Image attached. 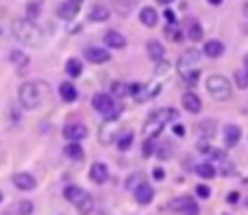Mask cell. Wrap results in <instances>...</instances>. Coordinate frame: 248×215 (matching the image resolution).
I'll use <instances>...</instances> for the list:
<instances>
[{
	"label": "cell",
	"mask_w": 248,
	"mask_h": 215,
	"mask_svg": "<svg viewBox=\"0 0 248 215\" xmlns=\"http://www.w3.org/2000/svg\"><path fill=\"white\" fill-rule=\"evenodd\" d=\"M242 12H244V15L248 17V4H244V6H242Z\"/></svg>",
	"instance_id": "f5cc1de1"
},
{
	"label": "cell",
	"mask_w": 248,
	"mask_h": 215,
	"mask_svg": "<svg viewBox=\"0 0 248 215\" xmlns=\"http://www.w3.org/2000/svg\"><path fill=\"white\" fill-rule=\"evenodd\" d=\"M83 56L91 64H105V62L110 60V52L107 48H101V46H89V48H85L83 50Z\"/></svg>",
	"instance_id": "9c48e42d"
},
{
	"label": "cell",
	"mask_w": 248,
	"mask_h": 215,
	"mask_svg": "<svg viewBox=\"0 0 248 215\" xmlns=\"http://www.w3.org/2000/svg\"><path fill=\"white\" fill-rule=\"evenodd\" d=\"M141 151H143V157H151L155 153V139H143Z\"/></svg>",
	"instance_id": "60d3db41"
},
{
	"label": "cell",
	"mask_w": 248,
	"mask_h": 215,
	"mask_svg": "<svg viewBox=\"0 0 248 215\" xmlns=\"http://www.w3.org/2000/svg\"><path fill=\"white\" fill-rule=\"evenodd\" d=\"M89 21H93V23H101V21H107L108 17H110V10L107 8V6H101V4H97V6H93L91 10H89Z\"/></svg>",
	"instance_id": "7402d4cb"
},
{
	"label": "cell",
	"mask_w": 248,
	"mask_h": 215,
	"mask_svg": "<svg viewBox=\"0 0 248 215\" xmlns=\"http://www.w3.org/2000/svg\"><path fill=\"white\" fill-rule=\"evenodd\" d=\"M132 141H134V132H124V134H120L118 138H116V145H118V149L120 151H126V149H130V145H132Z\"/></svg>",
	"instance_id": "d6a6232c"
},
{
	"label": "cell",
	"mask_w": 248,
	"mask_h": 215,
	"mask_svg": "<svg viewBox=\"0 0 248 215\" xmlns=\"http://www.w3.org/2000/svg\"><path fill=\"white\" fill-rule=\"evenodd\" d=\"M85 190H81L79 186H76V184H70V186H66L64 188V198L68 200V201H72V203H76L79 198H81V194H83Z\"/></svg>",
	"instance_id": "4dcf8cb0"
},
{
	"label": "cell",
	"mask_w": 248,
	"mask_h": 215,
	"mask_svg": "<svg viewBox=\"0 0 248 215\" xmlns=\"http://www.w3.org/2000/svg\"><path fill=\"white\" fill-rule=\"evenodd\" d=\"M81 72H83L81 60H78V58H68V62H66V74H68L70 77H79Z\"/></svg>",
	"instance_id": "4316f807"
},
{
	"label": "cell",
	"mask_w": 248,
	"mask_h": 215,
	"mask_svg": "<svg viewBox=\"0 0 248 215\" xmlns=\"http://www.w3.org/2000/svg\"><path fill=\"white\" fill-rule=\"evenodd\" d=\"M169 70H170V64L167 60H161L155 64V76H165Z\"/></svg>",
	"instance_id": "7bdbcfd3"
},
{
	"label": "cell",
	"mask_w": 248,
	"mask_h": 215,
	"mask_svg": "<svg viewBox=\"0 0 248 215\" xmlns=\"http://www.w3.org/2000/svg\"><path fill=\"white\" fill-rule=\"evenodd\" d=\"M64 138L70 139V141H81L83 138H87V128L81 124V122H70L64 126L62 130Z\"/></svg>",
	"instance_id": "ba28073f"
},
{
	"label": "cell",
	"mask_w": 248,
	"mask_h": 215,
	"mask_svg": "<svg viewBox=\"0 0 248 215\" xmlns=\"http://www.w3.org/2000/svg\"><path fill=\"white\" fill-rule=\"evenodd\" d=\"M234 83L240 87V89H246L248 87V70H236L234 72Z\"/></svg>",
	"instance_id": "74e56055"
},
{
	"label": "cell",
	"mask_w": 248,
	"mask_h": 215,
	"mask_svg": "<svg viewBox=\"0 0 248 215\" xmlns=\"http://www.w3.org/2000/svg\"><path fill=\"white\" fill-rule=\"evenodd\" d=\"M205 155H209L211 159H217V161H225L227 159V153L223 149H217V147H209V151Z\"/></svg>",
	"instance_id": "b9f144b4"
},
{
	"label": "cell",
	"mask_w": 248,
	"mask_h": 215,
	"mask_svg": "<svg viewBox=\"0 0 248 215\" xmlns=\"http://www.w3.org/2000/svg\"><path fill=\"white\" fill-rule=\"evenodd\" d=\"M16 211H17V215H31L33 213V203L29 200H19L16 203Z\"/></svg>",
	"instance_id": "8d00e7d4"
},
{
	"label": "cell",
	"mask_w": 248,
	"mask_h": 215,
	"mask_svg": "<svg viewBox=\"0 0 248 215\" xmlns=\"http://www.w3.org/2000/svg\"><path fill=\"white\" fill-rule=\"evenodd\" d=\"M172 145L169 143V141H163L159 147H155V155L161 159V161H167V159H170L172 157Z\"/></svg>",
	"instance_id": "836d02e7"
},
{
	"label": "cell",
	"mask_w": 248,
	"mask_h": 215,
	"mask_svg": "<svg viewBox=\"0 0 248 215\" xmlns=\"http://www.w3.org/2000/svg\"><path fill=\"white\" fill-rule=\"evenodd\" d=\"M0 201H2V192H0Z\"/></svg>",
	"instance_id": "9f6ffc18"
},
{
	"label": "cell",
	"mask_w": 248,
	"mask_h": 215,
	"mask_svg": "<svg viewBox=\"0 0 248 215\" xmlns=\"http://www.w3.org/2000/svg\"><path fill=\"white\" fill-rule=\"evenodd\" d=\"M196 194H198L202 200H207V198L211 196V190H209V186H205V184H198V186H196Z\"/></svg>",
	"instance_id": "f6af8a7d"
},
{
	"label": "cell",
	"mask_w": 248,
	"mask_h": 215,
	"mask_svg": "<svg viewBox=\"0 0 248 215\" xmlns=\"http://www.w3.org/2000/svg\"><path fill=\"white\" fill-rule=\"evenodd\" d=\"M12 180H14L16 188H17V190H21V192H29V190H33V188L37 186L35 176H33V174H29V172H16Z\"/></svg>",
	"instance_id": "7c38bea8"
},
{
	"label": "cell",
	"mask_w": 248,
	"mask_h": 215,
	"mask_svg": "<svg viewBox=\"0 0 248 215\" xmlns=\"http://www.w3.org/2000/svg\"><path fill=\"white\" fill-rule=\"evenodd\" d=\"M12 35H14L21 45L35 46V48L45 43V33H43V29H41L35 21L27 19V17H16V19L12 21Z\"/></svg>",
	"instance_id": "6da1fadb"
},
{
	"label": "cell",
	"mask_w": 248,
	"mask_h": 215,
	"mask_svg": "<svg viewBox=\"0 0 248 215\" xmlns=\"http://www.w3.org/2000/svg\"><path fill=\"white\" fill-rule=\"evenodd\" d=\"M19 103L23 108L33 110L41 105V91H39V83L35 81H25L19 85Z\"/></svg>",
	"instance_id": "3957f363"
},
{
	"label": "cell",
	"mask_w": 248,
	"mask_h": 215,
	"mask_svg": "<svg viewBox=\"0 0 248 215\" xmlns=\"http://www.w3.org/2000/svg\"><path fill=\"white\" fill-rule=\"evenodd\" d=\"M145 50H147V56H149L155 64H157V62H161V60H163V56H165V46H163L159 41H155V39H149V41H147Z\"/></svg>",
	"instance_id": "ac0fdd59"
},
{
	"label": "cell",
	"mask_w": 248,
	"mask_h": 215,
	"mask_svg": "<svg viewBox=\"0 0 248 215\" xmlns=\"http://www.w3.org/2000/svg\"><path fill=\"white\" fill-rule=\"evenodd\" d=\"M79 14V4H74V2H62L58 8H56V15L64 21H72L76 15Z\"/></svg>",
	"instance_id": "4fadbf2b"
},
{
	"label": "cell",
	"mask_w": 248,
	"mask_h": 215,
	"mask_svg": "<svg viewBox=\"0 0 248 215\" xmlns=\"http://www.w3.org/2000/svg\"><path fill=\"white\" fill-rule=\"evenodd\" d=\"M165 35H167L170 41H180V39H182V31H180V29H176V25H174V23H170V25H167V27H165Z\"/></svg>",
	"instance_id": "ab89813d"
},
{
	"label": "cell",
	"mask_w": 248,
	"mask_h": 215,
	"mask_svg": "<svg viewBox=\"0 0 248 215\" xmlns=\"http://www.w3.org/2000/svg\"><path fill=\"white\" fill-rule=\"evenodd\" d=\"M153 178H155V180H163V178H165V170H163L161 167H155V169H153Z\"/></svg>",
	"instance_id": "c3c4849f"
},
{
	"label": "cell",
	"mask_w": 248,
	"mask_h": 215,
	"mask_svg": "<svg viewBox=\"0 0 248 215\" xmlns=\"http://www.w3.org/2000/svg\"><path fill=\"white\" fill-rule=\"evenodd\" d=\"M180 213H182V215H198V213H200V209H198V203L192 200V201H190V203H188V205H186V207H184Z\"/></svg>",
	"instance_id": "bcb514c9"
},
{
	"label": "cell",
	"mask_w": 248,
	"mask_h": 215,
	"mask_svg": "<svg viewBox=\"0 0 248 215\" xmlns=\"http://www.w3.org/2000/svg\"><path fill=\"white\" fill-rule=\"evenodd\" d=\"M246 207H248V198H246Z\"/></svg>",
	"instance_id": "6f0895ef"
},
{
	"label": "cell",
	"mask_w": 248,
	"mask_h": 215,
	"mask_svg": "<svg viewBox=\"0 0 248 215\" xmlns=\"http://www.w3.org/2000/svg\"><path fill=\"white\" fill-rule=\"evenodd\" d=\"M190 201H192V198H190V196H180V198H174V200L170 201V205H169V207H170L172 211H178V213H180V211H182Z\"/></svg>",
	"instance_id": "d590c367"
},
{
	"label": "cell",
	"mask_w": 248,
	"mask_h": 215,
	"mask_svg": "<svg viewBox=\"0 0 248 215\" xmlns=\"http://www.w3.org/2000/svg\"><path fill=\"white\" fill-rule=\"evenodd\" d=\"M172 132H174L178 138H182V136H184V126H182V124H174V126H172Z\"/></svg>",
	"instance_id": "681fc988"
},
{
	"label": "cell",
	"mask_w": 248,
	"mask_h": 215,
	"mask_svg": "<svg viewBox=\"0 0 248 215\" xmlns=\"http://www.w3.org/2000/svg\"><path fill=\"white\" fill-rule=\"evenodd\" d=\"M198 77H200V70H190V72H186V74L182 76V79H184L186 83H190V85H194V83L198 81Z\"/></svg>",
	"instance_id": "ee69618b"
},
{
	"label": "cell",
	"mask_w": 248,
	"mask_h": 215,
	"mask_svg": "<svg viewBox=\"0 0 248 215\" xmlns=\"http://www.w3.org/2000/svg\"><path fill=\"white\" fill-rule=\"evenodd\" d=\"M149 116H153V118H157L159 122H163V124H167V122H170V120H174V118H178V112H176L174 108H159V110H155V112H151Z\"/></svg>",
	"instance_id": "d4e9b609"
},
{
	"label": "cell",
	"mask_w": 248,
	"mask_h": 215,
	"mask_svg": "<svg viewBox=\"0 0 248 215\" xmlns=\"http://www.w3.org/2000/svg\"><path fill=\"white\" fill-rule=\"evenodd\" d=\"M112 4H114V10H116L122 17L128 15V14L134 10V6H136L134 0H112Z\"/></svg>",
	"instance_id": "f1b7e54d"
},
{
	"label": "cell",
	"mask_w": 248,
	"mask_h": 215,
	"mask_svg": "<svg viewBox=\"0 0 248 215\" xmlns=\"http://www.w3.org/2000/svg\"><path fill=\"white\" fill-rule=\"evenodd\" d=\"M196 130H198V134L202 136V139H207V141H209V139L215 136V132H217V122L211 120V118H205V120L198 122Z\"/></svg>",
	"instance_id": "e0dca14e"
},
{
	"label": "cell",
	"mask_w": 248,
	"mask_h": 215,
	"mask_svg": "<svg viewBox=\"0 0 248 215\" xmlns=\"http://www.w3.org/2000/svg\"><path fill=\"white\" fill-rule=\"evenodd\" d=\"M141 182H145V180H143V174H141V172H134V174H130V176L126 178V184H124V186L132 190V188L140 186Z\"/></svg>",
	"instance_id": "f35d334b"
},
{
	"label": "cell",
	"mask_w": 248,
	"mask_h": 215,
	"mask_svg": "<svg viewBox=\"0 0 248 215\" xmlns=\"http://www.w3.org/2000/svg\"><path fill=\"white\" fill-rule=\"evenodd\" d=\"M238 198H240V194H238V192H231V194L227 196V201H229V203H236V201H238Z\"/></svg>",
	"instance_id": "f907efd6"
},
{
	"label": "cell",
	"mask_w": 248,
	"mask_h": 215,
	"mask_svg": "<svg viewBox=\"0 0 248 215\" xmlns=\"http://www.w3.org/2000/svg\"><path fill=\"white\" fill-rule=\"evenodd\" d=\"M138 15H140V21H141L145 27H155L157 21H159V15H157L155 8H151V6H143Z\"/></svg>",
	"instance_id": "ffe728a7"
},
{
	"label": "cell",
	"mask_w": 248,
	"mask_h": 215,
	"mask_svg": "<svg viewBox=\"0 0 248 215\" xmlns=\"http://www.w3.org/2000/svg\"><path fill=\"white\" fill-rule=\"evenodd\" d=\"M159 91H161V81H149V83H145V85H141L140 87V91L134 95V99L138 101V103H145V101H149V99H153V97H157L159 95Z\"/></svg>",
	"instance_id": "52a82bcc"
},
{
	"label": "cell",
	"mask_w": 248,
	"mask_h": 215,
	"mask_svg": "<svg viewBox=\"0 0 248 215\" xmlns=\"http://www.w3.org/2000/svg\"><path fill=\"white\" fill-rule=\"evenodd\" d=\"M97 138H99V143H101V145H108V143H112V141L118 138V122H116L114 116H108V118L99 126Z\"/></svg>",
	"instance_id": "5b68a950"
},
{
	"label": "cell",
	"mask_w": 248,
	"mask_h": 215,
	"mask_svg": "<svg viewBox=\"0 0 248 215\" xmlns=\"http://www.w3.org/2000/svg\"><path fill=\"white\" fill-rule=\"evenodd\" d=\"M91 105L97 112L101 114H107V116H114L116 114V103H114V97L108 95V93H95L93 99H91Z\"/></svg>",
	"instance_id": "277c9868"
},
{
	"label": "cell",
	"mask_w": 248,
	"mask_h": 215,
	"mask_svg": "<svg viewBox=\"0 0 248 215\" xmlns=\"http://www.w3.org/2000/svg\"><path fill=\"white\" fill-rule=\"evenodd\" d=\"M58 93H60L62 101H66V103H74L78 99V89L70 81H62L60 87H58Z\"/></svg>",
	"instance_id": "603a6c76"
},
{
	"label": "cell",
	"mask_w": 248,
	"mask_h": 215,
	"mask_svg": "<svg viewBox=\"0 0 248 215\" xmlns=\"http://www.w3.org/2000/svg\"><path fill=\"white\" fill-rule=\"evenodd\" d=\"M157 2H159V4H165V6H167V4H170L172 0H157Z\"/></svg>",
	"instance_id": "db71d44e"
},
{
	"label": "cell",
	"mask_w": 248,
	"mask_h": 215,
	"mask_svg": "<svg viewBox=\"0 0 248 215\" xmlns=\"http://www.w3.org/2000/svg\"><path fill=\"white\" fill-rule=\"evenodd\" d=\"M240 136H242V132H240V128L236 124H227L223 128V139H225L227 147H234L240 141Z\"/></svg>",
	"instance_id": "9a60e30c"
},
{
	"label": "cell",
	"mask_w": 248,
	"mask_h": 215,
	"mask_svg": "<svg viewBox=\"0 0 248 215\" xmlns=\"http://www.w3.org/2000/svg\"><path fill=\"white\" fill-rule=\"evenodd\" d=\"M74 205L78 207L79 215H89V213L93 211V207H95V201H93V196H91L89 192H83V194H81V198H79Z\"/></svg>",
	"instance_id": "44dd1931"
},
{
	"label": "cell",
	"mask_w": 248,
	"mask_h": 215,
	"mask_svg": "<svg viewBox=\"0 0 248 215\" xmlns=\"http://www.w3.org/2000/svg\"><path fill=\"white\" fill-rule=\"evenodd\" d=\"M64 155H66L68 159H72V161H81V159L85 157V151H83V147L79 145V141H70V143L64 147Z\"/></svg>",
	"instance_id": "cb8c5ba5"
},
{
	"label": "cell",
	"mask_w": 248,
	"mask_h": 215,
	"mask_svg": "<svg viewBox=\"0 0 248 215\" xmlns=\"http://www.w3.org/2000/svg\"><path fill=\"white\" fill-rule=\"evenodd\" d=\"M153 194H155L153 192V186L147 184V182H141L140 186L134 188V198H136V201L140 205H149L151 200H153Z\"/></svg>",
	"instance_id": "8fae6325"
},
{
	"label": "cell",
	"mask_w": 248,
	"mask_h": 215,
	"mask_svg": "<svg viewBox=\"0 0 248 215\" xmlns=\"http://www.w3.org/2000/svg\"><path fill=\"white\" fill-rule=\"evenodd\" d=\"M103 43L108 46V48H124L126 45H128V41H126V37L120 33V31H116V29H108L105 35H103Z\"/></svg>",
	"instance_id": "30bf717a"
},
{
	"label": "cell",
	"mask_w": 248,
	"mask_h": 215,
	"mask_svg": "<svg viewBox=\"0 0 248 215\" xmlns=\"http://www.w3.org/2000/svg\"><path fill=\"white\" fill-rule=\"evenodd\" d=\"M186 35H188L190 41L198 43V41H202V37H203V29H202V25H200L198 21H192V23L188 25V29H186Z\"/></svg>",
	"instance_id": "f546056e"
},
{
	"label": "cell",
	"mask_w": 248,
	"mask_h": 215,
	"mask_svg": "<svg viewBox=\"0 0 248 215\" xmlns=\"http://www.w3.org/2000/svg\"><path fill=\"white\" fill-rule=\"evenodd\" d=\"M66 2H74V4H79V6H81V2H83V0H66Z\"/></svg>",
	"instance_id": "11a10c76"
},
{
	"label": "cell",
	"mask_w": 248,
	"mask_h": 215,
	"mask_svg": "<svg viewBox=\"0 0 248 215\" xmlns=\"http://www.w3.org/2000/svg\"><path fill=\"white\" fill-rule=\"evenodd\" d=\"M110 95L112 97H126V95H130V85L124 83V81H112Z\"/></svg>",
	"instance_id": "1f68e13d"
},
{
	"label": "cell",
	"mask_w": 248,
	"mask_h": 215,
	"mask_svg": "<svg viewBox=\"0 0 248 215\" xmlns=\"http://www.w3.org/2000/svg\"><path fill=\"white\" fill-rule=\"evenodd\" d=\"M163 15H165V19H167L169 23H174V21H176V15H174V12H172V10H165V12H163Z\"/></svg>",
	"instance_id": "7dc6e473"
},
{
	"label": "cell",
	"mask_w": 248,
	"mask_h": 215,
	"mask_svg": "<svg viewBox=\"0 0 248 215\" xmlns=\"http://www.w3.org/2000/svg\"><path fill=\"white\" fill-rule=\"evenodd\" d=\"M10 60H12V64L17 68V70H25L27 68V64H29V58H27V54L25 52H21V50H12L10 52Z\"/></svg>",
	"instance_id": "484cf974"
},
{
	"label": "cell",
	"mask_w": 248,
	"mask_h": 215,
	"mask_svg": "<svg viewBox=\"0 0 248 215\" xmlns=\"http://www.w3.org/2000/svg\"><path fill=\"white\" fill-rule=\"evenodd\" d=\"M182 107H184L188 112L198 114V112L202 110V99H200L194 91H186V93L182 95Z\"/></svg>",
	"instance_id": "5bb4252c"
},
{
	"label": "cell",
	"mask_w": 248,
	"mask_h": 215,
	"mask_svg": "<svg viewBox=\"0 0 248 215\" xmlns=\"http://www.w3.org/2000/svg\"><path fill=\"white\" fill-rule=\"evenodd\" d=\"M196 174L200 178H213L217 174V170L211 163H200V165H196Z\"/></svg>",
	"instance_id": "83f0119b"
},
{
	"label": "cell",
	"mask_w": 248,
	"mask_h": 215,
	"mask_svg": "<svg viewBox=\"0 0 248 215\" xmlns=\"http://www.w3.org/2000/svg\"><path fill=\"white\" fill-rule=\"evenodd\" d=\"M202 58V52L198 48H186L180 56H178V62H176V68H178V74L184 76L186 72L194 70V66L200 62Z\"/></svg>",
	"instance_id": "8992f818"
},
{
	"label": "cell",
	"mask_w": 248,
	"mask_h": 215,
	"mask_svg": "<svg viewBox=\"0 0 248 215\" xmlns=\"http://www.w3.org/2000/svg\"><path fill=\"white\" fill-rule=\"evenodd\" d=\"M207 2H209V4H211V6H219V4H221V2H223V0H207Z\"/></svg>",
	"instance_id": "816d5d0a"
},
{
	"label": "cell",
	"mask_w": 248,
	"mask_h": 215,
	"mask_svg": "<svg viewBox=\"0 0 248 215\" xmlns=\"http://www.w3.org/2000/svg\"><path fill=\"white\" fill-rule=\"evenodd\" d=\"M223 52H225V45H223L219 39H209V41H205V45H203V54H205V56H209V58H219Z\"/></svg>",
	"instance_id": "d6986e66"
},
{
	"label": "cell",
	"mask_w": 248,
	"mask_h": 215,
	"mask_svg": "<svg viewBox=\"0 0 248 215\" xmlns=\"http://www.w3.org/2000/svg\"><path fill=\"white\" fill-rule=\"evenodd\" d=\"M41 6H43L41 0H31V2H27V19L35 21V19L39 17V14H41Z\"/></svg>",
	"instance_id": "e575fe53"
},
{
	"label": "cell",
	"mask_w": 248,
	"mask_h": 215,
	"mask_svg": "<svg viewBox=\"0 0 248 215\" xmlns=\"http://www.w3.org/2000/svg\"><path fill=\"white\" fill-rule=\"evenodd\" d=\"M89 178L95 184H105L108 178V167L105 163H93L89 169Z\"/></svg>",
	"instance_id": "2e32d148"
},
{
	"label": "cell",
	"mask_w": 248,
	"mask_h": 215,
	"mask_svg": "<svg viewBox=\"0 0 248 215\" xmlns=\"http://www.w3.org/2000/svg\"><path fill=\"white\" fill-rule=\"evenodd\" d=\"M205 89H207V93H209L215 101H227V99H231V95H232V85H231V81H229L225 76H221V74H211V76H207V79H205Z\"/></svg>",
	"instance_id": "7a4b0ae2"
}]
</instances>
